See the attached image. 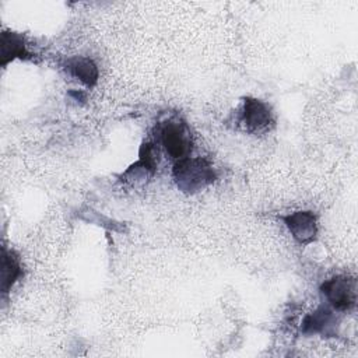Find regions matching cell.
<instances>
[{"mask_svg": "<svg viewBox=\"0 0 358 358\" xmlns=\"http://www.w3.org/2000/svg\"><path fill=\"white\" fill-rule=\"evenodd\" d=\"M67 70L87 87H92L98 81V67L88 57H74L67 62Z\"/></svg>", "mask_w": 358, "mask_h": 358, "instance_id": "9c48e42d", "label": "cell"}, {"mask_svg": "<svg viewBox=\"0 0 358 358\" xmlns=\"http://www.w3.org/2000/svg\"><path fill=\"white\" fill-rule=\"evenodd\" d=\"M320 292L334 309L348 310L357 302V280L348 275H334L320 285Z\"/></svg>", "mask_w": 358, "mask_h": 358, "instance_id": "3957f363", "label": "cell"}, {"mask_svg": "<svg viewBox=\"0 0 358 358\" xmlns=\"http://www.w3.org/2000/svg\"><path fill=\"white\" fill-rule=\"evenodd\" d=\"M0 49L1 66H6L14 59H27L29 56V53L27 52L24 36L15 32H1Z\"/></svg>", "mask_w": 358, "mask_h": 358, "instance_id": "52a82bcc", "label": "cell"}, {"mask_svg": "<svg viewBox=\"0 0 358 358\" xmlns=\"http://www.w3.org/2000/svg\"><path fill=\"white\" fill-rule=\"evenodd\" d=\"M241 123L250 133H266L274 124V117L270 106L260 99L246 96L243 98V108Z\"/></svg>", "mask_w": 358, "mask_h": 358, "instance_id": "277c9868", "label": "cell"}, {"mask_svg": "<svg viewBox=\"0 0 358 358\" xmlns=\"http://www.w3.org/2000/svg\"><path fill=\"white\" fill-rule=\"evenodd\" d=\"M282 221L299 245H308L316 239L317 222L312 211H295L282 217Z\"/></svg>", "mask_w": 358, "mask_h": 358, "instance_id": "5b68a950", "label": "cell"}, {"mask_svg": "<svg viewBox=\"0 0 358 358\" xmlns=\"http://www.w3.org/2000/svg\"><path fill=\"white\" fill-rule=\"evenodd\" d=\"M172 176L178 189L186 194H194L215 180L213 165L201 157H186L176 161L172 169Z\"/></svg>", "mask_w": 358, "mask_h": 358, "instance_id": "6da1fadb", "label": "cell"}, {"mask_svg": "<svg viewBox=\"0 0 358 358\" xmlns=\"http://www.w3.org/2000/svg\"><path fill=\"white\" fill-rule=\"evenodd\" d=\"M159 140L171 158L178 161L189 157L193 148L192 133L187 124L179 119L166 120L159 127Z\"/></svg>", "mask_w": 358, "mask_h": 358, "instance_id": "7a4b0ae2", "label": "cell"}, {"mask_svg": "<svg viewBox=\"0 0 358 358\" xmlns=\"http://www.w3.org/2000/svg\"><path fill=\"white\" fill-rule=\"evenodd\" d=\"M340 319L334 315V312L327 308L326 305H320L312 313L306 315L302 320V333L306 336L312 334H322L323 337L336 336L337 324Z\"/></svg>", "mask_w": 358, "mask_h": 358, "instance_id": "8992f818", "label": "cell"}, {"mask_svg": "<svg viewBox=\"0 0 358 358\" xmlns=\"http://www.w3.org/2000/svg\"><path fill=\"white\" fill-rule=\"evenodd\" d=\"M22 275V268L17 255L3 248L1 252V291L8 292L11 285Z\"/></svg>", "mask_w": 358, "mask_h": 358, "instance_id": "ba28073f", "label": "cell"}]
</instances>
